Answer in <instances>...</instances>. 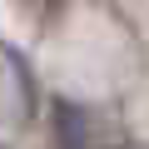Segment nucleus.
Returning <instances> with one entry per match:
<instances>
[{
    "instance_id": "f257e3e1",
    "label": "nucleus",
    "mask_w": 149,
    "mask_h": 149,
    "mask_svg": "<svg viewBox=\"0 0 149 149\" xmlns=\"http://www.w3.org/2000/svg\"><path fill=\"white\" fill-rule=\"evenodd\" d=\"M55 144L60 149H119L114 144V134H109V124L95 114V109H85V104H55Z\"/></svg>"
}]
</instances>
